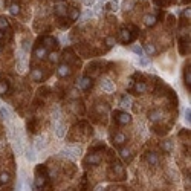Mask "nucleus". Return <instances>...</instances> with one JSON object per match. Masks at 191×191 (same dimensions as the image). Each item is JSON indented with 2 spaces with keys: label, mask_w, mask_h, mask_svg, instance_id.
Wrapping results in <instances>:
<instances>
[{
  "label": "nucleus",
  "mask_w": 191,
  "mask_h": 191,
  "mask_svg": "<svg viewBox=\"0 0 191 191\" xmlns=\"http://www.w3.org/2000/svg\"><path fill=\"white\" fill-rule=\"evenodd\" d=\"M138 35H139V29L135 25H127L125 28H122L119 31V40L124 44H130Z\"/></svg>",
  "instance_id": "f257e3e1"
},
{
  "label": "nucleus",
  "mask_w": 191,
  "mask_h": 191,
  "mask_svg": "<svg viewBox=\"0 0 191 191\" xmlns=\"http://www.w3.org/2000/svg\"><path fill=\"white\" fill-rule=\"evenodd\" d=\"M47 179V170L44 165H38L35 168V188H43V185L46 184Z\"/></svg>",
  "instance_id": "f03ea898"
},
{
  "label": "nucleus",
  "mask_w": 191,
  "mask_h": 191,
  "mask_svg": "<svg viewBox=\"0 0 191 191\" xmlns=\"http://www.w3.org/2000/svg\"><path fill=\"white\" fill-rule=\"evenodd\" d=\"M38 43L46 49V51H49V49H57L58 47V40L55 37H51V35H44V37L38 38Z\"/></svg>",
  "instance_id": "7ed1b4c3"
},
{
  "label": "nucleus",
  "mask_w": 191,
  "mask_h": 191,
  "mask_svg": "<svg viewBox=\"0 0 191 191\" xmlns=\"http://www.w3.org/2000/svg\"><path fill=\"white\" fill-rule=\"evenodd\" d=\"M113 119L118 122V124H128L132 122V116L127 113V112H119V110H115L113 112Z\"/></svg>",
  "instance_id": "20e7f679"
},
{
  "label": "nucleus",
  "mask_w": 191,
  "mask_h": 191,
  "mask_svg": "<svg viewBox=\"0 0 191 191\" xmlns=\"http://www.w3.org/2000/svg\"><path fill=\"white\" fill-rule=\"evenodd\" d=\"M67 5L64 3V2H60V3H57L55 6H54V14L57 15V17H60V18H63V17H66V14H67Z\"/></svg>",
  "instance_id": "39448f33"
},
{
  "label": "nucleus",
  "mask_w": 191,
  "mask_h": 191,
  "mask_svg": "<svg viewBox=\"0 0 191 191\" xmlns=\"http://www.w3.org/2000/svg\"><path fill=\"white\" fill-rule=\"evenodd\" d=\"M55 133H57V136L58 138H63L64 136V133H66V127H64V124L60 121V115H58V112L55 113Z\"/></svg>",
  "instance_id": "423d86ee"
},
{
  "label": "nucleus",
  "mask_w": 191,
  "mask_h": 191,
  "mask_svg": "<svg viewBox=\"0 0 191 191\" xmlns=\"http://www.w3.org/2000/svg\"><path fill=\"white\" fill-rule=\"evenodd\" d=\"M179 51L182 55H187L190 52V37H182L179 38Z\"/></svg>",
  "instance_id": "0eeeda50"
},
{
  "label": "nucleus",
  "mask_w": 191,
  "mask_h": 191,
  "mask_svg": "<svg viewBox=\"0 0 191 191\" xmlns=\"http://www.w3.org/2000/svg\"><path fill=\"white\" fill-rule=\"evenodd\" d=\"M100 67H101V64L100 63H90L89 66H87V76L89 78H95V76L100 75Z\"/></svg>",
  "instance_id": "6e6552de"
},
{
  "label": "nucleus",
  "mask_w": 191,
  "mask_h": 191,
  "mask_svg": "<svg viewBox=\"0 0 191 191\" xmlns=\"http://www.w3.org/2000/svg\"><path fill=\"white\" fill-rule=\"evenodd\" d=\"M92 84H93L92 78H89V76H83V78L76 83V87H79V89H83V90H89V89L92 87Z\"/></svg>",
  "instance_id": "1a4fd4ad"
},
{
  "label": "nucleus",
  "mask_w": 191,
  "mask_h": 191,
  "mask_svg": "<svg viewBox=\"0 0 191 191\" xmlns=\"http://www.w3.org/2000/svg\"><path fill=\"white\" fill-rule=\"evenodd\" d=\"M87 165L90 164V165H98L100 162H101V154L100 153H90L87 157H86V161H84Z\"/></svg>",
  "instance_id": "9d476101"
},
{
  "label": "nucleus",
  "mask_w": 191,
  "mask_h": 191,
  "mask_svg": "<svg viewBox=\"0 0 191 191\" xmlns=\"http://www.w3.org/2000/svg\"><path fill=\"white\" fill-rule=\"evenodd\" d=\"M57 74H58V76H61V78H64V76H69L71 74H72V69H71V66L69 64H61L58 69H57Z\"/></svg>",
  "instance_id": "9b49d317"
},
{
  "label": "nucleus",
  "mask_w": 191,
  "mask_h": 191,
  "mask_svg": "<svg viewBox=\"0 0 191 191\" xmlns=\"http://www.w3.org/2000/svg\"><path fill=\"white\" fill-rule=\"evenodd\" d=\"M46 55H47V51L37 41V44H35V47H34V57H37V58H44Z\"/></svg>",
  "instance_id": "f8f14e48"
},
{
  "label": "nucleus",
  "mask_w": 191,
  "mask_h": 191,
  "mask_svg": "<svg viewBox=\"0 0 191 191\" xmlns=\"http://www.w3.org/2000/svg\"><path fill=\"white\" fill-rule=\"evenodd\" d=\"M63 55H64V63L66 64H69V63H75V54H74V51L72 49H64V52H63Z\"/></svg>",
  "instance_id": "ddd939ff"
},
{
  "label": "nucleus",
  "mask_w": 191,
  "mask_h": 191,
  "mask_svg": "<svg viewBox=\"0 0 191 191\" xmlns=\"http://www.w3.org/2000/svg\"><path fill=\"white\" fill-rule=\"evenodd\" d=\"M124 142H125V135H124V133H116V135L113 136L115 147H118V148H119V147H121Z\"/></svg>",
  "instance_id": "4468645a"
},
{
  "label": "nucleus",
  "mask_w": 191,
  "mask_h": 191,
  "mask_svg": "<svg viewBox=\"0 0 191 191\" xmlns=\"http://www.w3.org/2000/svg\"><path fill=\"white\" fill-rule=\"evenodd\" d=\"M28 130L31 133H37L38 132V121L35 118H29V121H28Z\"/></svg>",
  "instance_id": "2eb2a0df"
},
{
  "label": "nucleus",
  "mask_w": 191,
  "mask_h": 191,
  "mask_svg": "<svg viewBox=\"0 0 191 191\" xmlns=\"http://www.w3.org/2000/svg\"><path fill=\"white\" fill-rule=\"evenodd\" d=\"M101 87H103L104 92H113L115 90V86L110 79H103V81H101Z\"/></svg>",
  "instance_id": "dca6fc26"
},
{
  "label": "nucleus",
  "mask_w": 191,
  "mask_h": 191,
  "mask_svg": "<svg viewBox=\"0 0 191 191\" xmlns=\"http://www.w3.org/2000/svg\"><path fill=\"white\" fill-rule=\"evenodd\" d=\"M184 81H185V86L188 87L190 90V86H191V71H190V64L185 66V71H184Z\"/></svg>",
  "instance_id": "f3484780"
},
{
  "label": "nucleus",
  "mask_w": 191,
  "mask_h": 191,
  "mask_svg": "<svg viewBox=\"0 0 191 191\" xmlns=\"http://www.w3.org/2000/svg\"><path fill=\"white\" fill-rule=\"evenodd\" d=\"M156 22H157V17H156L154 14H147V15L144 17V23H145L147 26H154Z\"/></svg>",
  "instance_id": "a211bd4d"
},
{
  "label": "nucleus",
  "mask_w": 191,
  "mask_h": 191,
  "mask_svg": "<svg viewBox=\"0 0 191 191\" xmlns=\"http://www.w3.org/2000/svg\"><path fill=\"white\" fill-rule=\"evenodd\" d=\"M9 92V81L8 79H0V96Z\"/></svg>",
  "instance_id": "6ab92c4d"
},
{
  "label": "nucleus",
  "mask_w": 191,
  "mask_h": 191,
  "mask_svg": "<svg viewBox=\"0 0 191 191\" xmlns=\"http://www.w3.org/2000/svg\"><path fill=\"white\" fill-rule=\"evenodd\" d=\"M145 159H147V162H148L150 165H153V167L159 164V159H157V154H156V153H147Z\"/></svg>",
  "instance_id": "aec40b11"
},
{
  "label": "nucleus",
  "mask_w": 191,
  "mask_h": 191,
  "mask_svg": "<svg viewBox=\"0 0 191 191\" xmlns=\"http://www.w3.org/2000/svg\"><path fill=\"white\" fill-rule=\"evenodd\" d=\"M148 118H150V121H153V122L159 121V119L162 118V110H152V112L148 113Z\"/></svg>",
  "instance_id": "412c9836"
},
{
  "label": "nucleus",
  "mask_w": 191,
  "mask_h": 191,
  "mask_svg": "<svg viewBox=\"0 0 191 191\" xmlns=\"http://www.w3.org/2000/svg\"><path fill=\"white\" fill-rule=\"evenodd\" d=\"M31 76H32V79H34V81H43L46 75H43V74H41V71H38V69H34V71L31 72Z\"/></svg>",
  "instance_id": "4be33fe9"
},
{
  "label": "nucleus",
  "mask_w": 191,
  "mask_h": 191,
  "mask_svg": "<svg viewBox=\"0 0 191 191\" xmlns=\"http://www.w3.org/2000/svg\"><path fill=\"white\" fill-rule=\"evenodd\" d=\"M119 106H121V107H130V106H132V98H130L128 95H124V96L121 98V101H119Z\"/></svg>",
  "instance_id": "5701e85b"
},
{
  "label": "nucleus",
  "mask_w": 191,
  "mask_h": 191,
  "mask_svg": "<svg viewBox=\"0 0 191 191\" xmlns=\"http://www.w3.org/2000/svg\"><path fill=\"white\" fill-rule=\"evenodd\" d=\"M9 12H11L12 15H17V14H20V5H18L17 2L11 3V5H9Z\"/></svg>",
  "instance_id": "b1692460"
},
{
  "label": "nucleus",
  "mask_w": 191,
  "mask_h": 191,
  "mask_svg": "<svg viewBox=\"0 0 191 191\" xmlns=\"http://www.w3.org/2000/svg\"><path fill=\"white\" fill-rule=\"evenodd\" d=\"M67 12H69V20H72V22L76 20L78 15H79V9H78V8H71Z\"/></svg>",
  "instance_id": "393cba45"
},
{
  "label": "nucleus",
  "mask_w": 191,
  "mask_h": 191,
  "mask_svg": "<svg viewBox=\"0 0 191 191\" xmlns=\"http://www.w3.org/2000/svg\"><path fill=\"white\" fill-rule=\"evenodd\" d=\"M2 31H9V22L5 17H0V32Z\"/></svg>",
  "instance_id": "a878e982"
},
{
  "label": "nucleus",
  "mask_w": 191,
  "mask_h": 191,
  "mask_svg": "<svg viewBox=\"0 0 191 191\" xmlns=\"http://www.w3.org/2000/svg\"><path fill=\"white\" fill-rule=\"evenodd\" d=\"M35 147H37V150H43L44 147H46V139L41 136V138H38L37 141H35Z\"/></svg>",
  "instance_id": "bb28decb"
},
{
  "label": "nucleus",
  "mask_w": 191,
  "mask_h": 191,
  "mask_svg": "<svg viewBox=\"0 0 191 191\" xmlns=\"http://www.w3.org/2000/svg\"><path fill=\"white\" fill-rule=\"evenodd\" d=\"M0 118L5 119V121H9V119H11V115H9V112H8L5 107H0Z\"/></svg>",
  "instance_id": "cd10ccee"
},
{
  "label": "nucleus",
  "mask_w": 191,
  "mask_h": 191,
  "mask_svg": "<svg viewBox=\"0 0 191 191\" xmlns=\"http://www.w3.org/2000/svg\"><path fill=\"white\" fill-rule=\"evenodd\" d=\"M119 154H121L122 159H125V161H130V159H132V153H130V150L121 148V150H119Z\"/></svg>",
  "instance_id": "c85d7f7f"
},
{
  "label": "nucleus",
  "mask_w": 191,
  "mask_h": 191,
  "mask_svg": "<svg viewBox=\"0 0 191 191\" xmlns=\"http://www.w3.org/2000/svg\"><path fill=\"white\" fill-rule=\"evenodd\" d=\"M119 6H118V2L116 0H112V2H109L107 5H106V9H109V11H116Z\"/></svg>",
  "instance_id": "c756f323"
},
{
  "label": "nucleus",
  "mask_w": 191,
  "mask_h": 191,
  "mask_svg": "<svg viewBox=\"0 0 191 191\" xmlns=\"http://www.w3.org/2000/svg\"><path fill=\"white\" fill-rule=\"evenodd\" d=\"M162 148L167 153L171 152V150H173V142H171V141H164V142H162Z\"/></svg>",
  "instance_id": "7c9ffc66"
},
{
  "label": "nucleus",
  "mask_w": 191,
  "mask_h": 191,
  "mask_svg": "<svg viewBox=\"0 0 191 191\" xmlns=\"http://www.w3.org/2000/svg\"><path fill=\"white\" fill-rule=\"evenodd\" d=\"M132 51H133L138 57H142V55H144V49H142L141 46H132Z\"/></svg>",
  "instance_id": "2f4dec72"
},
{
  "label": "nucleus",
  "mask_w": 191,
  "mask_h": 191,
  "mask_svg": "<svg viewBox=\"0 0 191 191\" xmlns=\"http://www.w3.org/2000/svg\"><path fill=\"white\" fill-rule=\"evenodd\" d=\"M133 6H135V0H127V2L124 3V11L127 12V11H130Z\"/></svg>",
  "instance_id": "473e14b6"
},
{
  "label": "nucleus",
  "mask_w": 191,
  "mask_h": 191,
  "mask_svg": "<svg viewBox=\"0 0 191 191\" xmlns=\"http://www.w3.org/2000/svg\"><path fill=\"white\" fill-rule=\"evenodd\" d=\"M8 181H9V174H8V173H2V174H0V185L6 184Z\"/></svg>",
  "instance_id": "72a5a7b5"
},
{
  "label": "nucleus",
  "mask_w": 191,
  "mask_h": 191,
  "mask_svg": "<svg viewBox=\"0 0 191 191\" xmlns=\"http://www.w3.org/2000/svg\"><path fill=\"white\" fill-rule=\"evenodd\" d=\"M22 51H23V52H28V51H29V40L25 38V40L22 41Z\"/></svg>",
  "instance_id": "f704fd0d"
},
{
  "label": "nucleus",
  "mask_w": 191,
  "mask_h": 191,
  "mask_svg": "<svg viewBox=\"0 0 191 191\" xmlns=\"http://www.w3.org/2000/svg\"><path fill=\"white\" fill-rule=\"evenodd\" d=\"M145 51H147L148 54H156V47H154V44H152V43L145 44Z\"/></svg>",
  "instance_id": "c9c22d12"
},
{
  "label": "nucleus",
  "mask_w": 191,
  "mask_h": 191,
  "mask_svg": "<svg viewBox=\"0 0 191 191\" xmlns=\"http://www.w3.org/2000/svg\"><path fill=\"white\" fill-rule=\"evenodd\" d=\"M49 60H51L52 63H57V61H58V55H57L55 52H52V54H49Z\"/></svg>",
  "instance_id": "e433bc0d"
},
{
  "label": "nucleus",
  "mask_w": 191,
  "mask_h": 191,
  "mask_svg": "<svg viewBox=\"0 0 191 191\" xmlns=\"http://www.w3.org/2000/svg\"><path fill=\"white\" fill-rule=\"evenodd\" d=\"M138 61H139V64H141V66H148V63H150V60H148V58H144V57H142V58H139Z\"/></svg>",
  "instance_id": "4c0bfd02"
},
{
  "label": "nucleus",
  "mask_w": 191,
  "mask_h": 191,
  "mask_svg": "<svg viewBox=\"0 0 191 191\" xmlns=\"http://www.w3.org/2000/svg\"><path fill=\"white\" fill-rule=\"evenodd\" d=\"M92 15H93V12H92L90 9H87V11L83 14V17H81V18H83V20H86V18H89V17H92Z\"/></svg>",
  "instance_id": "58836bf2"
},
{
  "label": "nucleus",
  "mask_w": 191,
  "mask_h": 191,
  "mask_svg": "<svg viewBox=\"0 0 191 191\" xmlns=\"http://www.w3.org/2000/svg\"><path fill=\"white\" fill-rule=\"evenodd\" d=\"M190 116H191V112H190V107L188 109H185V121L190 124Z\"/></svg>",
  "instance_id": "ea45409f"
},
{
  "label": "nucleus",
  "mask_w": 191,
  "mask_h": 191,
  "mask_svg": "<svg viewBox=\"0 0 191 191\" xmlns=\"http://www.w3.org/2000/svg\"><path fill=\"white\" fill-rule=\"evenodd\" d=\"M115 41H116V40H115V37H109L107 40H106V43H107L109 46H113V44H115Z\"/></svg>",
  "instance_id": "a19ab883"
},
{
  "label": "nucleus",
  "mask_w": 191,
  "mask_h": 191,
  "mask_svg": "<svg viewBox=\"0 0 191 191\" xmlns=\"http://www.w3.org/2000/svg\"><path fill=\"white\" fill-rule=\"evenodd\" d=\"M184 17H188V18H190V8H187V9L184 11Z\"/></svg>",
  "instance_id": "79ce46f5"
},
{
  "label": "nucleus",
  "mask_w": 191,
  "mask_h": 191,
  "mask_svg": "<svg viewBox=\"0 0 191 191\" xmlns=\"http://www.w3.org/2000/svg\"><path fill=\"white\" fill-rule=\"evenodd\" d=\"M84 3H86V5H92V3H93V0H84Z\"/></svg>",
  "instance_id": "37998d69"
},
{
  "label": "nucleus",
  "mask_w": 191,
  "mask_h": 191,
  "mask_svg": "<svg viewBox=\"0 0 191 191\" xmlns=\"http://www.w3.org/2000/svg\"><path fill=\"white\" fill-rule=\"evenodd\" d=\"M182 2H184L185 5H187V3H190V0H182Z\"/></svg>",
  "instance_id": "c03bdc74"
},
{
  "label": "nucleus",
  "mask_w": 191,
  "mask_h": 191,
  "mask_svg": "<svg viewBox=\"0 0 191 191\" xmlns=\"http://www.w3.org/2000/svg\"><path fill=\"white\" fill-rule=\"evenodd\" d=\"M2 38H3V34H2V32H0V40H2Z\"/></svg>",
  "instance_id": "a18cd8bd"
},
{
  "label": "nucleus",
  "mask_w": 191,
  "mask_h": 191,
  "mask_svg": "<svg viewBox=\"0 0 191 191\" xmlns=\"http://www.w3.org/2000/svg\"><path fill=\"white\" fill-rule=\"evenodd\" d=\"M100 2H107V0H100Z\"/></svg>",
  "instance_id": "49530a36"
},
{
  "label": "nucleus",
  "mask_w": 191,
  "mask_h": 191,
  "mask_svg": "<svg viewBox=\"0 0 191 191\" xmlns=\"http://www.w3.org/2000/svg\"><path fill=\"white\" fill-rule=\"evenodd\" d=\"M0 54H2V49H0Z\"/></svg>",
  "instance_id": "de8ad7c7"
}]
</instances>
